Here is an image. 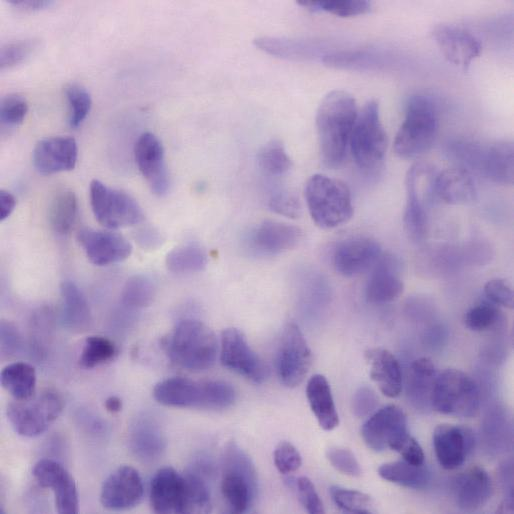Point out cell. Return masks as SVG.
Returning a JSON list of instances; mask_svg holds the SVG:
<instances>
[{
    "mask_svg": "<svg viewBox=\"0 0 514 514\" xmlns=\"http://www.w3.org/2000/svg\"><path fill=\"white\" fill-rule=\"evenodd\" d=\"M78 216V201L71 190H62L53 198L49 209V223L58 234H68Z\"/></svg>",
    "mask_w": 514,
    "mask_h": 514,
    "instance_id": "cell-39",
    "label": "cell"
},
{
    "mask_svg": "<svg viewBox=\"0 0 514 514\" xmlns=\"http://www.w3.org/2000/svg\"><path fill=\"white\" fill-rule=\"evenodd\" d=\"M407 419L396 405L385 406L371 415L361 427V436L372 450L393 448L407 435Z\"/></svg>",
    "mask_w": 514,
    "mask_h": 514,
    "instance_id": "cell-14",
    "label": "cell"
},
{
    "mask_svg": "<svg viewBox=\"0 0 514 514\" xmlns=\"http://www.w3.org/2000/svg\"><path fill=\"white\" fill-rule=\"evenodd\" d=\"M438 120V108L431 97L422 94L411 96L394 140L396 155L413 159L428 151L438 132Z\"/></svg>",
    "mask_w": 514,
    "mask_h": 514,
    "instance_id": "cell-4",
    "label": "cell"
},
{
    "mask_svg": "<svg viewBox=\"0 0 514 514\" xmlns=\"http://www.w3.org/2000/svg\"><path fill=\"white\" fill-rule=\"evenodd\" d=\"M258 164L267 175L280 176L285 174L292 165L284 146L278 140H271L258 152Z\"/></svg>",
    "mask_w": 514,
    "mask_h": 514,
    "instance_id": "cell-45",
    "label": "cell"
},
{
    "mask_svg": "<svg viewBox=\"0 0 514 514\" xmlns=\"http://www.w3.org/2000/svg\"><path fill=\"white\" fill-rule=\"evenodd\" d=\"M437 377L436 368L431 359L421 357L412 362L407 377V396L418 410L431 407V395Z\"/></svg>",
    "mask_w": 514,
    "mask_h": 514,
    "instance_id": "cell-33",
    "label": "cell"
},
{
    "mask_svg": "<svg viewBox=\"0 0 514 514\" xmlns=\"http://www.w3.org/2000/svg\"><path fill=\"white\" fill-rule=\"evenodd\" d=\"M90 203L97 221L109 229L133 226L145 218L142 208L131 195L97 179L90 183Z\"/></svg>",
    "mask_w": 514,
    "mask_h": 514,
    "instance_id": "cell-11",
    "label": "cell"
},
{
    "mask_svg": "<svg viewBox=\"0 0 514 514\" xmlns=\"http://www.w3.org/2000/svg\"><path fill=\"white\" fill-rule=\"evenodd\" d=\"M322 62L333 68L347 70H378L387 63V57L373 49H344L327 53Z\"/></svg>",
    "mask_w": 514,
    "mask_h": 514,
    "instance_id": "cell-36",
    "label": "cell"
},
{
    "mask_svg": "<svg viewBox=\"0 0 514 514\" xmlns=\"http://www.w3.org/2000/svg\"><path fill=\"white\" fill-rule=\"evenodd\" d=\"M22 338L11 322L3 320L1 322V353L3 356H14L21 351Z\"/></svg>",
    "mask_w": 514,
    "mask_h": 514,
    "instance_id": "cell-57",
    "label": "cell"
},
{
    "mask_svg": "<svg viewBox=\"0 0 514 514\" xmlns=\"http://www.w3.org/2000/svg\"><path fill=\"white\" fill-rule=\"evenodd\" d=\"M371 379L389 398L397 397L402 390V371L397 358L384 348H372L366 352Z\"/></svg>",
    "mask_w": 514,
    "mask_h": 514,
    "instance_id": "cell-31",
    "label": "cell"
},
{
    "mask_svg": "<svg viewBox=\"0 0 514 514\" xmlns=\"http://www.w3.org/2000/svg\"><path fill=\"white\" fill-rule=\"evenodd\" d=\"M432 36L444 57L463 69H467L482 51L480 40L457 25L438 24L433 28Z\"/></svg>",
    "mask_w": 514,
    "mask_h": 514,
    "instance_id": "cell-21",
    "label": "cell"
},
{
    "mask_svg": "<svg viewBox=\"0 0 514 514\" xmlns=\"http://www.w3.org/2000/svg\"><path fill=\"white\" fill-rule=\"evenodd\" d=\"M16 205V199L10 192L6 190L0 191V219L3 221L13 212Z\"/></svg>",
    "mask_w": 514,
    "mask_h": 514,
    "instance_id": "cell-59",
    "label": "cell"
},
{
    "mask_svg": "<svg viewBox=\"0 0 514 514\" xmlns=\"http://www.w3.org/2000/svg\"><path fill=\"white\" fill-rule=\"evenodd\" d=\"M378 474L384 480L412 489H423L430 482V472L424 465L407 461H394L382 464Z\"/></svg>",
    "mask_w": 514,
    "mask_h": 514,
    "instance_id": "cell-38",
    "label": "cell"
},
{
    "mask_svg": "<svg viewBox=\"0 0 514 514\" xmlns=\"http://www.w3.org/2000/svg\"><path fill=\"white\" fill-rule=\"evenodd\" d=\"M162 347L172 363L194 372L212 367L219 348L214 332L195 319L179 321L162 339Z\"/></svg>",
    "mask_w": 514,
    "mask_h": 514,
    "instance_id": "cell-2",
    "label": "cell"
},
{
    "mask_svg": "<svg viewBox=\"0 0 514 514\" xmlns=\"http://www.w3.org/2000/svg\"><path fill=\"white\" fill-rule=\"evenodd\" d=\"M186 482L185 513H208L211 511L209 487L203 475L191 470L184 474Z\"/></svg>",
    "mask_w": 514,
    "mask_h": 514,
    "instance_id": "cell-43",
    "label": "cell"
},
{
    "mask_svg": "<svg viewBox=\"0 0 514 514\" xmlns=\"http://www.w3.org/2000/svg\"><path fill=\"white\" fill-rule=\"evenodd\" d=\"M78 147L70 136H54L40 140L32 152L35 169L43 175H50L74 169Z\"/></svg>",
    "mask_w": 514,
    "mask_h": 514,
    "instance_id": "cell-22",
    "label": "cell"
},
{
    "mask_svg": "<svg viewBox=\"0 0 514 514\" xmlns=\"http://www.w3.org/2000/svg\"><path fill=\"white\" fill-rule=\"evenodd\" d=\"M260 50L279 58L307 60L327 54L322 44L307 40L262 36L254 40Z\"/></svg>",
    "mask_w": 514,
    "mask_h": 514,
    "instance_id": "cell-34",
    "label": "cell"
},
{
    "mask_svg": "<svg viewBox=\"0 0 514 514\" xmlns=\"http://www.w3.org/2000/svg\"><path fill=\"white\" fill-rule=\"evenodd\" d=\"M480 393L475 381L458 369H446L437 375L431 395V407L453 417L471 418L477 415Z\"/></svg>",
    "mask_w": 514,
    "mask_h": 514,
    "instance_id": "cell-7",
    "label": "cell"
},
{
    "mask_svg": "<svg viewBox=\"0 0 514 514\" xmlns=\"http://www.w3.org/2000/svg\"><path fill=\"white\" fill-rule=\"evenodd\" d=\"M104 406L108 412L116 413L122 409V401L117 396H109L105 400Z\"/></svg>",
    "mask_w": 514,
    "mask_h": 514,
    "instance_id": "cell-61",
    "label": "cell"
},
{
    "mask_svg": "<svg viewBox=\"0 0 514 514\" xmlns=\"http://www.w3.org/2000/svg\"><path fill=\"white\" fill-rule=\"evenodd\" d=\"M156 295V285L152 278L138 274L130 277L121 292L122 303L130 308L149 306Z\"/></svg>",
    "mask_w": 514,
    "mask_h": 514,
    "instance_id": "cell-41",
    "label": "cell"
},
{
    "mask_svg": "<svg viewBox=\"0 0 514 514\" xmlns=\"http://www.w3.org/2000/svg\"><path fill=\"white\" fill-rule=\"evenodd\" d=\"M405 461L421 465L424 464L425 455L420 444L410 434H407L394 448Z\"/></svg>",
    "mask_w": 514,
    "mask_h": 514,
    "instance_id": "cell-58",
    "label": "cell"
},
{
    "mask_svg": "<svg viewBox=\"0 0 514 514\" xmlns=\"http://www.w3.org/2000/svg\"><path fill=\"white\" fill-rule=\"evenodd\" d=\"M388 139L380 119L378 103L368 101L358 112L349 139L355 163L362 169H373L384 159Z\"/></svg>",
    "mask_w": 514,
    "mask_h": 514,
    "instance_id": "cell-8",
    "label": "cell"
},
{
    "mask_svg": "<svg viewBox=\"0 0 514 514\" xmlns=\"http://www.w3.org/2000/svg\"><path fill=\"white\" fill-rule=\"evenodd\" d=\"M33 476L40 486L54 493L56 510L60 514H76L79 498L74 478L59 462L41 459L33 468Z\"/></svg>",
    "mask_w": 514,
    "mask_h": 514,
    "instance_id": "cell-16",
    "label": "cell"
},
{
    "mask_svg": "<svg viewBox=\"0 0 514 514\" xmlns=\"http://www.w3.org/2000/svg\"><path fill=\"white\" fill-rule=\"evenodd\" d=\"M276 372L280 382L289 388L302 383L312 361L307 341L295 323H287L276 350Z\"/></svg>",
    "mask_w": 514,
    "mask_h": 514,
    "instance_id": "cell-12",
    "label": "cell"
},
{
    "mask_svg": "<svg viewBox=\"0 0 514 514\" xmlns=\"http://www.w3.org/2000/svg\"><path fill=\"white\" fill-rule=\"evenodd\" d=\"M64 407L56 391L47 389L25 400H16L7 407V417L16 433L36 437L47 430Z\"/></svg>",
    "mask_w": 514,
    "mask_h": 514,
    "instance_id": "cell-9",
    "label": "cell"
},
{
    "mask_svg": "<svg viewBox=\"0 0 514 514\" xmlns=\"http://www.w3.org/2000/svg\"><path fill=\"white\" fill-rule=\"evenodd\" d=\"M77 241L97 266L121 262L132 253L131 243L116 232L84 228L78 232Z\"/></svg>",
    "mask_w": 514,
    "mask_h": 514,
    "instance_id": "cell-19",
    "label": "cell"
},
{
    "mask_svg": "<svg viewBox=\"0 0 514 514\" xmlns=\"http://www.w3.org/2000/svg\"><path fill=\"white\" fill-rule=\"evenodd\" d=\"M69 103V124L72 128L78 127L88 115L92 100L86 88L78 83H71L65 88Z\"/></svg>",
    "mask_w": 514,
    "mask_h": 514,
    "instance_id": "cell-48",
    "label": "cell"
},
{
    "mask_svg": "<svg viewBox=\"0 0 514 514\" xmlns=\"http://www.w3.org/2000/svg\"><path fill=\"white\" fill-rule=\"evenodd\" d=\"M40 40L27 38L8 42L2 45L0 50V67L10 68L23 63L39 47Z\"/></svg>",
    "mask_w": 514,
    "mask_h": 514,
    "instance_id": "cell-49",
    "label": "cell"
},
{
    "mask_svg": "<svg viewBox=\"0 0 514 514\" xmlns=\"http://www.w3.org/2000/svg\"><path fill=\"white\" fill-rule=\"evenodd\" d=\"M155 400L165 406L221 410L236 400L234 387L222 380L197 382L185 377H171L157 383Z\"/></svg>",
    "mask_w": 514,
    "mask_h": 514,
    "instance_id": "cell-3",
    "label": "cell"
},
{
    "mask_svg": "<svg viewBox=\"0 0 514 514\" xmlns=\"http://www.w3.org/2000/svg\"><path fill=\"white\" fill-rule=\"evenodd\" d=\"M330 495L336 506L345 512L369 514L374 511L371 497L363 492L332 486L330 487Z\"/></svg>",
    "mask_w": 514,
    "mask_h": 514,
    "instance_id": "cell-46",
    "label": "cell"
},
{
    "mask_svg": "<svg viewBox=\"0 0 514 514\" xmlns=\"http://www.w3.org/2000/svg\"><path fill=\"white\" fill-rule=\"evenodd\" d=\"M404 289L399 262L393 255L380 256L366 286V299L373 304L392 302Z\"/></svg>",
    "mask_w": 514,
    "mask_h": 514,
    "instance_id": "cell-28",
    "label": "cell"
},
{
    "mask_svg": "<svg viewBox=\"0 0 514 514\" xmlns=\"http://www.w3.org/2000/svg\"><path fill=\"white\" fill-rule=\"evenodd\" d=\"M274 463L280 473L290 474L299 469L302 459L294 445L282 441L274 450Z\"/></svg>",
    "mask_w": 514,
    "mask_h": 514,
    "instance_id": "cell-53",
    "label": "cell"
},
{
    "mask_svg": "<svg viewBox=\"0 0 514 514\" xmlns=\"http://www.w3.org/2000/svg\"><path fill=\"white\" fill-rule=\"evenodd\" d=\"M28 111L26 99L17 93L4 96L0 102V120L2 127L13 128L21 124Z\"/></svg>",
    "mask_w": 514,
    "mask_h": 514,
    "instance_id": "cell-50",
    "label": "cell"
},
{
    "mask_svg": "<svg viewBox=\"0 0 514 514\" xmlns=\"http://www.w3.org/2000/svg\"><path fill=\"white\" fill-rule=\"evenodd\" d=\"M149 497L156 513H185V476L171 467L159 469L151 479Z\"/></svg>",
    "mask_w": 514,
    "mask_h": 514,
    "instance_id": "cell-23",
    "label": "cell"
},
{
    "mask_svg": "<svg viewBox=\"0 0 514 514\" xmlns=\"http://www.w3.org/2000/svg\"><path fill=\"white\" fill-rule=\"evenodd\" d=\"M381 256L379 243L364 236L351 237L340 242L333 253L335 270L343 276L353 277L366 272Z\"/></svg>",
    "mask_w": 514,
    "mask_h": 514,
    "instance_id": "cell-20",
    "label": "cell"
},
{
    "mask_svg": "<svg viewBox=\"0 0 514 514\" xmlns=\"http://www.w3.org/2000/svg\"><path fill=\"white\" fill-rule=\"evenodd\" d=\"M433 169L423 163L410 167L405 178L406 204L403 217L407 236L414 242L424 239L428 229L427 207L434 196Z\"/></svg>",
    "mask_w": 514,
    "mask_h": 514,
    "instance_id": "cell-10",
    "label": "cell"
},
{
    "mask_svg": "<svg viewBox=\"0 0 514 514\" xmlns=\"http://www.w3.org/2000/svg\"><path fill=\"white\" fill-rule=\"evenodd\" d=\"M473 171L489 180L502 184L513 183V144L498 141L491 144L480 143Z\"/></svg>",
    "mask_w": 514,
    "mask_h": 514,
    "instance_id": "cell-26",
    "label": "cell"
},
{
    "mask_svg": "<svg viewBox=\"0 0 514 514\" xmlns=\"http://www.w3.org/2000/svg\"><path fill=\"white\" fill-rule=\"evenodd\" d=\"M433 193L447 204L467 205L476 200L477 191L468 170L462 167L447 168L436 174Z\"/></svg>",
    "mask_w": 514,
    "mask_h": 514,
    "instance_id": "cell-30",
    "label": "cell"
},
{
    "mask_svg": "<svg viewBox=\"0 0 514 514\" xmlns=\"http://www.w3.org/2000/svg\"><path fill=\"white\" fill-rule=\"evenodd\" d=\"M482 248L477 245L438 246L424 252L420 260L422 272L443 275L477 262L481 257Z\"/></svg>",
    "mask_w": 514,
    "mask_h": 514,
    "instance_id": "cell-29",
    "label": "cell"
},
{
    "mask_svg": "<svg viewBox=\"0 0 514 514\" xmlns=\"http://www.w3.org/2000/svg\"><path fill=\"white\" fill-rule=\"evenodd\" d=\"M2 387L16 400L32 397L36 390L35 368L25 362H14L3 368L0 375Z\"/></svg>",
    "mask_w": 514,
    "mask_h": 514,
    "instance_id": "cell-37",
    "label": "cell"
},
{
    "mask_svg": "<svg viewBox=\"0 0 514 514\" xmlns=\"http://www.w3.org/2000/svg\"><path fill=\"white\" fill-rule=\"evenodd\" d=\"M306 395L320 427L326 431L336 428L339 424V417L330 385L325 376L313 375L307 382Z\"/></svg>",
    "mask_w": 514,
    "mask_h": 514,
    "instance_id": "cell-35",
    "label": "cell"
},
{
    "mask_svg": "<svg viewBox=\"0 0 514 514\" xmlns=\"http://www.w3.org/2000/svg\"><path fill=\"white\" fill-rule=\"evenodd\" d=\"M303 239V231L294 225L265 220L250 235L249 244L259 254L277 255L295 248Z\"/></svg>",
    "mask_w": 514,
    "mask_h": 514,
    "instance_id": "cell-24",
    "label": "cell"
},
{
    "mask_svg": "<svg viewBox=\"0 0 514 514\" xmlns=\"http://www.w3.org/2000/svg\"><path fill=\"white\" fill-rule=\"evenodd\" d=\"M297 3L311 11H326L340 17L362 15L370 11L366 0H298Z\"/></svg>",
    "mask_w": 514,
    "mask_h": 514,
    "instance_id": "cell-44",
    "label": "cell"
},
{
    "mask_svg": "<svg viewBox=\"0 0 514 514\" xmlns=\"http://www.w3.org/2000/svg\"><path fill=\"white\" fill-rule=\"evenodd\" d=\"M357 114L355 99L344 90H333L320 102L316 128L321 158L327 167L343 163Z\"/></svg>",
    "mask_w": 514,
    "mask_h": 514,
    "instance_id": "cell-1",
    "label": "cell"
},
{
    "mask_svg": "<svg viewBox=\"0 0 514 514\" xmlns=\"http://www.w3.org/2000/svg\"><path fill=\"white\" fill-rule=\"evenodd\" d=\"M463 321L465 326L472 331H487L501 324L502 314L493 303L481 302L472 306L465 313Z\"/></svg>",
    "mask_w": 514,
    "mask_h": 514,
    "instance_id": "cell-47",
    "label": "cell"
},
{
    "mask_svg": "<svg viewBox=\"0 0 514 514\" xmlns=\"http://www.w3.org/2000/svg\"><path fill=\"white\" fill-rule=\"evenodd\" d=\"M268 206L275 213L289 218H298L301 215L299 199L286 189L273 191L269 197Z\"/></svg>",
    "mask_w": 514,
    "mask_h": 514,
    "instance_id": "cell-51",
    "label": "cell"
},
{
    "mask_svg": "<svg viewBox=\"0 0 514 514\" xmlns=\"http://www.w3.org/2000/svg\"><path fill=\"white\" fill-rule=\"evenodd\" d=\"M117 347L109 338L93 335L86 338L79 365L85 369H92L105 364L115 358Z\"/></svg>",
    "mask_w": 514,
    "mask_h": 514,
    "instance_id": "cell-42",
    "label": "cell"
},
{
    "mask_svg": "<svg viewBox=\"0 0 514 514\" xmlns=\"http://www.w3.org/2000/svg\"><path fill=\"white\" fill-rule=\"evenodd\" d=\"M144 494L139 472L129 465L116 468L103 482L100 502L111 511L128 510L138 505Z\"/></svg>",
    "mask_w": 514,
    "mask_h": 514,
    "instance_id": "cell-15",
    "label": "cell"
},
{
    "mask_svg": "<svg viewBox=\"0 0 514 514\" xmlns=\"http://www.w3.org/2000/svg\"><path fill=\"white\" fill-rule=\"evenodd\" d=\"M378 406V397L374 390L361 386L356 390L352 399V411L356 417H365Z\"/></svg>",
    "mask_w": 514,
    "mask_h": 514,
    "instance_id": "cell-56",
    "label": "cell"
},
{
    "mask_svg": "<svg viewBox=\"0 0 514 514\" xmlns=\"http://www.w3.org/2000/svg\"><path fill=\"white\" fill-rule=\"evenodd\" d=\"M208 262L206 251L196 243H188L172 249L166 256V266L173 273L202 271Z\"/></svg>",
    "mask_w": 514,
    "mask_h": 514,
    "instance_id": "cell-40",
    "label": "cell"
},
{
    "mask_svg": "<svg viewBox=\"0 0 514 514\" xmlns=\"http://www.w3.org/2000/svg\"><path fill=\"white\" fill-rule=\"evenodd\" d=\"M258 489L255 466L236 443L230 442L224 450L221 491L233 512H246L252 505Z\"/></svg>",
    "mask_w": 514,
    "mask_h": 514,
    "instance_id": "cell-6",
    "label": "cell"
},
{
    "mask_svg": "<svg viewBox=\"0 0 514 514\" xmlns=\"http://www.w3.org/2000/svg\"><path fill=\"white\" fill-rule=\"evenodd\" d=\"M60 292L63 325L75 333L87 331L92 324V314L81 289L71 280H65L61 283Z\"/></svg>",
    "mask_w": 514,
    "mask_h": 514,
    "instance_id": "cell-32",
    "label": "cell"
},
{
    "mask_svg": "<svg viewBox=\"0 0 514 514\" xmlns=\"http://www.w3.org/2000/svg\"><path fill=\"white\" fill-rule=\"evenodd\" d=\"M295 484L299 499L305 510L312 514L324 513L322 501L320 500L312 481L309 478L302 476L295 481Z\"/></svg>",
    "mask_w": 514,
    "mask_h": 514,
    "instance_id": "cell-54",
    "label": "cell"
},
{
    "mask_svg": "<svg viewBox=\"0 0 514 514\" xmlns=\"http://www.w3.org/2000/svg\"><path fill=\"white\" fill-rule=\"evenodd\" d=\"M304 194L309 214L321 228L338 227L353 215L350 190L341 180L314 174L307 180Z\"/></svg>",
    "mask_w": 514,
    "mask_h": 514,
    "instance_id": "cell-5",
    "label": "cell"
},
{
    "mask_svg": "<svg viewBox=\"0 0 514 514\" xmlns=\"http://www.w3.org/2000/svg\"><path fill=\"white\" fill-rule=\"evenodd\" d=\"M136 164L152 192L163 196L169 189V175L165 163L164 148L151 132L142 133L134 146Z\"/></svg>",
    "mask_w": 514,
    "mask_h": 514,
    "instance_id": "cell-17",
    "label": "cell"
},
{
    "mask_svg": "<svg viewBox=\"0 0 514 514\" xmlns=\"http://www.w3.org/2000/svg\"><path fill=\"white\" fill-rule=\"evenodd\" d=\"M493 492L491 477L479 466H472L460 473L453 482L456 505L465 512L476 511L484 506Z\"/></svg>",
    "mask_w": 514,
    "mask_h": 514,
    "instance_id": "cell-27",
    "label": "cell"
},
{
    "mask_svg": "<svg viewBox=\"0 0 514 514\" xmlns=\"http://www.w3.org/2000/svg\"><path fill=\"white\" fill-rule=\"evenodd\" d=\"M9 3L16 8L34 11L50 7L54 2L47 0H10Z\"/></svg>",
    "mask_w": 514,
    "mask_h": 514,
    "instance_id": "cell-60",
    "label": "cell"
},
{
    "mask_svg": "<svg viewBox=\"0 0 514 514\" xmlns=\"http://www.w3.org/2000/svg\"><path fill=\"white\" fill-rule=\"evenodd\" d=\"M220 361L224 367L255 383H262L268 375L262 359L236 328H227L221 334Z\"/></svg>",
    "mask_w": 514,
    "mask_h": 514,
    "instance_id": "cell-13",
    "label": "cell"
},
{
    "mask_svg": "<svg viewBox=\"0 0 514 514\" xmlns=\"http://www.w3.org/2000/svg\"><path fill=\"white\" fill-rule=\"evenodd\" d=\"M166 436L159 421L152 415L136 417L129 429V447L141 461L158 460L166 449Z\"/></svg>",
    "mask_w": 514,
    "mask_h": 514,
    "instance_id": "cell-25",
    "label": "cell"
},
{
    "mask_svg": "<svg viewBox=\"0 0 514 514\" xmlns=\"http://www.w3.org/2000/svg\"><path fill=\"white\" fill-rule=\"evenodd\" d=\"M326 457L330 464L339 472L358 477L361 475V467L355 455L344 447H330L326 451Z\"/></svg>",
    "mask_w": 514,
    "mask_h": 514,
    "instance_id": "cell-52",
    "label": "cell"
},
{
    "mask_svg": "<svg viewBox=\"0 0 514 514\" xmlns=\"http://www.w3.org/2000/svg\"><path fill=\"white\" fill-rule=\"evenodd\" d=\"M484 293L493 304H499L507 308L513 307V290L508 282L495 278L486 282Z\"/></svg>",
    "mask_w": 514,
    "mask_h": 514,
    "instance_id": "cell-55",
    "label": "cell"
},
{
    "mask_svg": "<svg viewBox=\"0 0 514 514\" xmlns=\"http://www.w3.org/2000/svg\"><path fill=\"white\" fill-rule=\"evenodd\" d=\"M438 463L447 470L460 467L475 446L474 432L466 426L440 424L433 432Z\"/></svg>",
    "mask_w": 514,
    "mask_h": 514,
    "instance_id": "cell-18",
    "label": "cell"
}]
</instances>
